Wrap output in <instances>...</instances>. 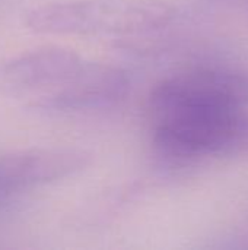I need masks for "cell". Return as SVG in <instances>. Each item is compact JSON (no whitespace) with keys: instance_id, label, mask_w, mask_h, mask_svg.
Instances as JSON below:
<instances>
[{"instance_id":"1","label":"cell","mask_w":248,"mask_h":250,"mask_svg":"<svg viewBox=\"0 0 248 250\" xmlns=\"http://www.w3.org/2000/svg\"><path fill=\"white\" fill-rule=\"evenodd\" d=\"M149 114L155 151L172 166L248 155L246 86L229 67L164 78L151 92Z\"/></svg>"},{"instance_id":"2","label":"cell","mask_w":248,"mask_h":250,"mask_svg":"<svg viewBox=\"0 0 248 250\" xmlns=\"http://www.w3.org/2000/svg\"><path fill=\"white\" fill-rule=\"evenodd\" d=\"M172 18L162 0H75L35 7L25 23L50 35H133L165 28Z\"/></svg>"},{"instance_id":"3","label":"cell","mask_w":248,"mask_h":250,"mask_svg":"<svg viewBox=\"0 0 248 250\" xmlns=\"http://www.w3.org/2000/svg\"><path fill=\"white\" fill-rule=\"evenodd\" d=\"M92 161L80 148H34L0 157V204L38 186L67 179Z\"/></svg>"},{"instance_id":"4","label":"cell","mask_w":248,"mask_h":250,"mask_svg":"<svg viewBox=\"0 0 248 250\" xmlns=\"http://www.w3.org/2000/svg\"><path fill=\"white\" fill-rule=\"evenodd\" d=\"M130 89L127 73L111 64L83 62L64 85L42 94L32 107L45 111H86L118 104Z\"/></svg>"},{"instance_id":"5","label":"cell","mask_w":248,"mask_h":250,"mask_svg":"<svg viewBox=\"0 0 248 250\" xmlns=\"http://www.w3.org/2000/svg\"><path fill=\"white\" fill-rule=\"evenodd\" d=\"M83 59L64 47H41L0 62V94L50 92L72 79Z\"/></svg>"}]
</instances>
